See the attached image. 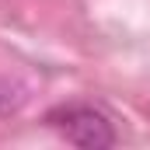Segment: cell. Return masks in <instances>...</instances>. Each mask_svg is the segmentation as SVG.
Listing matches in <instances>:
<instances>
[{
  "instance_id": "1",
  "label": "cell",
  "mask_w": 150,
  "mask_h": 150,
  "mask_svg": "<svg viewBox=\"0 0 150 150\" xmlns=\"http://www.w3.org/2000/svg\"><path fill=\"white\" fill-rule=\"evenodd\" d=\"M52 129H59V136L74 147L84 150H101L115 143V129L112 122L105 119L101 112L87 108V105H70V108H59V112L49 115Z\"/></svg>"
}]
</instances>
